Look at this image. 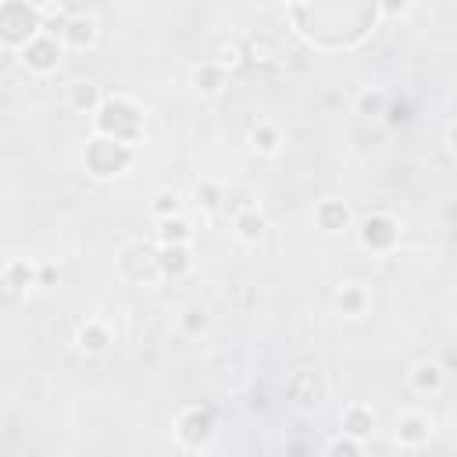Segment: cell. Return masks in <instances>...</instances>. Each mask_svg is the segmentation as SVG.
Instances as JSON below:
<instances>
[{"label":"cell","mask_w":457,"mask_h":457,"mask_svg":"<svg viewBox=\"0 0 457 457\" xmlns=\"http://www.w3.org/2000/svg\"><path fill=\"white\" fill-rule=\"evenodd\" d=\"M364 303H368V293H364L361 286H343V289L336 293V307H339L343 314H361Z\"/></svg>","instance_id":"cb8c5ba5"},{"label":"cell","mask_w":457,"mask_h":457,"mask_svg":"<svg viewBox=\"0 0 457 457\" xmlns=\"http://www.w3.org/2000/svg\"><path fill=\"white\" fill-rule=\"evenodd\" d=\"M357 114L361 118H382L386 114V93H378V89L361 93L357 96Z\"/></svg>","instance_id":"484cf974"},{"label":"cell","mask_w":457,"mask_h":457,"mask_svg":"<svg viewBox=\"0 0 457 457\" xmlns=\"http://www.w3.org/2000/svg\"><path fill=\"white\" fill-rule=\"evenodd\" d=\"M100 104H104V96H100V89H96L93 82L79 79V82L68 86V107H71V111H79V114H96Z\"/></svg>","instance_id":"2e32d148"},{"label":"cell","mask_w":457,"mask_h":457,"mask_svg":"<svg viewBox=\"0 0 457 457\" xmlns=\"http://www.w3.org/2000/svg\"><path fill=\"white\" fill-rule=\"evenodd\" d=\"M350 207L343 204V200H321L318 204V211H314V221H318V228H325V232H343V228H350Z\"/></svg>","instance_id":"9a60e30c"},{"label":"cell","mask_w":457,"mask_h":457,"mask_svg":"<svg viewBox=\"0 0 457 457\" xmlns=\"http://www.w3.org/2000/svg\"><path fill=\"white\" fill-rule=\"evenodd\" d=\"M193 86L200 89V93H218L221 89V82H225V71L218 68V64H211V61H204V64H196L193 68Z\"/></svg>","instance_id":"7402d4cb"},{"label":"cell","mask_w":457,"mask_h":457,"mask_svg":"<svg viewBox=\"0 0 457 457\" xmlns=\"http://www.w3.org/2000/svg\"><path fill=\"white\" fill-rule=\"evenodd\" d=\"M57 32H61V43H68L71 50H86L96 39V21L89 14H68Z\"/></svg>","instance_id":"8fae6325"},{"label":"cell","mask_w":457,"mask_h":457,"mask_svg":"<svg viewBox=\"0 0 457 457\" xmlns=\"http://www.w3.org/2000/svg\"><path fill=\"white\" fill-rule=\"evenodd\" d=\"M96 136L132 146L143 136V111L129 96H107L96 107Z\"/></svg>","instance_id":"7a4b0ae2"},{"label":"cell","mask_w":457,"mask_h":457,"mask_svg":"<svg viewBox=\"0 0 457 457\" xmlns=\"http://www.w3.org/2000/svg\"><path fill=\"white\" fill-rule=\"evenodd\" d=\"M36 282H39V286H54V282H57V268H50V264H43V268L36 271Z\"/></svg>","instance_id":"1f68e13d"},{"label":"cell","mask_w":457,"mask_h":457,"mask_svg":"<svg viewBox=\"0 0 457 457\" xmlns=\"http://www.w3.org/2000/svg\"><path fill=\"white\" fill-rule=\"evenodd\" d=\"M386 118H389V125L411 121V104L407 100H386Z\"/></svg>","instance_id":"f546056e"},{"label":"cell","mask_w":457,"mask_h":457,"mask_svg":"<svg viewBox=\"0 0 457 457\" xmlns=\"http://www.w3.org/2000/svg\"><path fill=\"white\" fill-rule=\"evenodd\" d=\"M296 32L321 50L357 46L378 21V4H289Z\"/></svg>","instance_id":"6da1fadb"},{"label":"cell","mask_w":457,"mask_h":457,"mask_svg":"<svg viewBox=\"0 0 457 457\" xmlns=\"http://www.w3.org/2000/svg\"><path fill=\"white\" fill-rule=\"evenodd\" d=\"M250 146H253L257 154H275V150H278V129L268 125V121L253 125V132H250Z\"/></svg>","instance_id":"603a6c76"},{"label":"cell","mask_w":457,"mask_h":457,"mask_svg":"<svg viewBox=\"0 0 457 457\" xmlns=\"http://www.w3.org/2000/svg\"><path fill=\"white\" fill-rule=\"evenodd\" d=\"M207 321H211V318H207V311H204V307H196V303L182 311V328H186L189 336L204 332V328H207Z\"/></svg>","instance_id":"83f0119b"},{"label":"cell","mask_w":457,"mask_h":457,"mask_svg":"<svg viewBox=\"0 0 457 457\" xmlns=\"http://www.w3.org/2000/svg\"><path fill=\"white\" fill-rule=\"evenodd\" d=\"M443 378H446V371H443L436 361H421V364H414V371H411V386H414L418 393H436V389L443 386Z\"/></svg>","instance_id":"d6986e66"},{"label":"cell","mask_w":457,"mask_h":457,"mask_svg":"<svg viewBox=\"0 0 457 457\" xmlns=\"http://www.w3.org/2000/svg\"><path fill=\"white\" fill-rule=\"evenodd\" d=\"M39 32H43V18H39L36 4H25V0H4L0 4V43L4 46L21 50Z\"/></svg>","instance_id":"3957f363"},{"label":"cell","mask_w":457,"mask_h":457,"mask_svg":"<svg viewBox=\"0 0 457 457\" xmlns=\"http://www.w3.org/2000/svg\"><path fill=\"white\" fill-rule=\"evenodd\" d=\"M428 436H432V425L425 414H403L396 425V439L403 446H421V443H428Z\"/></svg>","instance_id":"e0dca14e"},{"label":"cell","mask_w":457,"mask_h":457,"mask_svg":"<svg viewBox=\"0 0 457 457\" xmlns=\"http://www.w3.org/2000/svg\"><path fill=\"white\" fill-rule=\"evenodd\" d=\"M282 389H286V400H289L293 407H300V411L321 407V403H325V393H328L321 371H314V368H293V371L286 375Z\"/></svg>","instance_id":"5b68a950"},{"label":"cell","mask_w":457,"mask_h":457,"mask_svg":"<svg viewBox=\"0 0 457 457\" xmlns=\"http://www.w3.org/2000/svg\"><path fill=\"white\" fill-rule=\"evenodd\" d=\"M239 61H243V43H236V39H232V43H228V39H221V43L214 46L211 64H218L221 71H225V68H236Z\"/></svg>","instance_id":"d4e9b609"},{"label":"cell","mask_w":457,"mask_h":457,"mask_svg":"<svg viewBox=\"0 0 457 457\" xmlns=\"http://www.w3.org/2000/svg\"><path fill=\"white\" fill-rule=\"evenodd\" d=\"M179 207H182V200H179V193H175V189H161V193L154 196V204H150V211H154L157 218H175V214H179Z\"/></svg>","instance_id":"4316f807"},{"label":"cell","mask_w":457,"mask_h":457,"mask_svg":"<svg viewBox=\"0 0 457 457\" xmlns=\"http://www.w3.org/2000/svg\"><path fill=\"white\" fill-rule=\"evenodd\" d=\"M82 161H86V171L93 179H114V175H121L132 164V146L114 143V139H104V136H93L86 143Z\"/></svg>","instance_id":"277c9868"},{"label":"cell","mask_w":457,"mask_h":457,"mask_svg":"<svg viewBox=\"0 0 457 457\" xmlns=\"http://www.w3.org/2000/svg\"><path fill=\"white\" fill-rule=\"evenodd\" d=\"M118 268L125 278L132 282H154L161 271H157V250L146 246V243H129L118 257Z\"/></svg>","instance_id":"8992f818"},{"label":"cell","mask_w":457,"mask_h":457,"mask_svg":"<svg viewBox=\"0 0 457 457\" xmlns=\"http://www.w3.org/2000/svg\"><path fill=\"white\" fill-rule=\"evenodd\" d=\"M32 282H36V271H32L25 261H11V264L0 271V303H4V307L18 303Z\"/></svg>","instance_id":"30bf717a"},{"label":"cell","mask_w":457,"mask_h":457,"mask_svg":"<svg viewBox=\"0 0 457 457\" xmlns=\"http://www.w3.org/2000/svg\"><path fill=\"white\" fill-rule=\"evenodd\" d=\"M196 200H200L204 207H221L225 193H221L214 182H200V186H196Z\"/></svg>","instance_id":"4dcf8cb0"},{"label":"cell","mask_w":457,"mask_h":457,"mask_svg":"<svg viewBox=\"0 0 457 457\" xmlns=\"http://www.w3.org/2000/svg\"><path fill=\"white\" fill-rule=\"evenodd\" d=\"M243 57L253 61V64H275L282 57V46L275 36H264V32H253L243 39Z\"/></svg>","instance_id":"4fadbf2b"},{"label":"cell","mask_w":457,"mask_h":457,"mask_svg":"<svg viewBox=\"0 0 457 457\" xmlns=\"http://www.w3.org/2000/svg\"><path fill=\"white\" fill-rule=\"evenodd\" d=\"M396 239H400V228H396V221L389 214H368L361 221V243L368 250H393Z\"/></svg>","instance_id":"9c48e42d"},{"label":"cell","mask_w":457,"mask_h":457,"mask_svg":"<svg viewBox=\"0 0 457 457\" xmlns=\"http://www.w3.org/2000/svg\"><path fill=\"white\" fill-rule=\"evenodd\" d=\"M157 236H161V243H186V246H189V239H193V225H189L182 214H175V218H161Z\"/></svg>","instance_id":"44dd1931"},{"label":"cell","mask_w":457,"mask_h":457,"mask_svg":"<svg viewBox=\"0 0 457 457\" xmlns=\"http://www.w3.org/2000/svg\"><path fill=\"white\" fill-rule=\"evenodd\" d=\"M232 225H236V236L246 239V243H257L268 228V221H264V214H257V207H246V211L232 214Z\"/></svg>","instance_id":"ac0fdd59"},{"label":"cell","mask_w":457,"mask_h":457,"mask_svg":"<svg viewBox=\"0 0 457 457\" xmlns=\"http://www.w3.org/2000/svg\"><path fill=\"white\" fill-rule=\"evenodd\" d=\"M111 346V332H107V325H100V321H86L82 328H79V350H86V353H104Z\"/></svg>","instance_id":"ffe728a7"},{"label":"cell","mask_w":457,"mask_h":457,"mask_svg":"<svg viewBox=\"0 0 457 457\" xmlns=\"http://www.w3.org/2000/svg\"><path fill=\"white\" fill-rule=\"evenodd\" d=\"M175 432H179V439H182L186 446H204V443L214 436V414H211L207 407H189V411L179 414Z\"/></svg>","instance_id":"ba28073f"},{"label":"cell","mask_w":457,"mask_h":457,"mask_svg":"<svg viewBox=\"0 0 457 457\" xmlns=\"http://www.w3.org/2000/svg\"><path fill=\"white\" fill-rule=\"evenodd\" d=\"M189 268H193V253H189L186 243H161V250H157V271H161V275L179 278V275H186Z\"/></svg>","instance_id":"7c38bea8"},{"label":"cell","mask_w":457,"mask_h":457,"mask_svg":"<svg viewBox=\"0 0 457 457\" xmlns=\"http://www.w3.org/2000/svg\"><path fill=\"white\" fill-rule=\"evenodd\" d=\"M325 457H364V450H361V443H357V439L339 436V439H332V443H328Z\"/></svg>","instance_id":"f1b7e54d"},{"label":"cell","mask_w":457,"mask_h":457,"mask_svg":"<svg viewBox=\"0 0 457 457\" xmlns=\"http://www.w3.org/2000/svg\"><path fill=\"white\" fill-rule=\"evenodd\" d=\"M375 432V414H371V407H364V403H350L346 411H343V436L346 439H368Z\"/></svg>","instance_id":"5bb4252c"},{"label":"cell","mask_w":457,"mask_h":457,"mask_svg":"<svg viewBox=\"0 0 457 457\" xmlns=\"http://www.w3.org/2000/svg\"><path fill=\"white\" fill-rule=\"evenodd\" d=\"M64 50H61V39L50 36V32H39L29 46H21V61L29 71H39V75H50L57 64H61Z\"/></svg>","instance_id":"52a82bcc"}]
</instances>
